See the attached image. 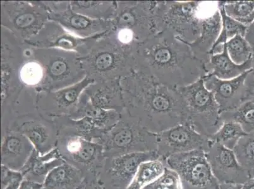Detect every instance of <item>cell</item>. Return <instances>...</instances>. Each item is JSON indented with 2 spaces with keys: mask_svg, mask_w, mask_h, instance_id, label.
<instances>
[{
  "mask_svg": "<svg viewBox=\"0 0 254 189\" xmlns=\"http://www.w3.org/2000/svg\"><path fill=\"white\" fill-rule=\"evenodd\" d=\"M74 12L96 20H112L117 8L116 1H70Z\"/></svg>",
  "mask_w": 254,
  "mask_h": 189,
  "instance_id": "obj_29",
  "label": "cell"
},
{
  "mask_svg": "<svg viewBox=\"0 0 254 189\" xmlns=\"http://www.w3.org/2000/svg\"><path fill=\"white\" fill-rule=\"evenodd\" d=\"M24 180V179L23 178L15 180V181L11 182V183L6 186L5 188L2 189H18Z\"/></svg>",
  "mask_w": 254,
  "mask_h": 189,
  "instance_id": "obj_42",
  "label": "cell"
},
{
  "mask_svg": "<svg viewBox=\"0 0 254 189\" xmlns=\"http://www.w3.org/2000/svg\"><path fill=\"white\" fill-rule=\"evenodd\" d=\"M205 155L219 184L242 185L251 179L250 174L240 164L232 149L214 142Z\"/></svg>",
  "mask_w": 254,
  "mask_h": 189,
  "instance_id": "obj_18",
  "label": "cell"
},
{
  "mask_svg": "<svg viewBox=\"0 0 254 189\" xmlns=\"http://www.w3.org/2000/svg\"><path fill=\"white\" fill-rule=\"evenodd\" d=\"M233 150L242 167L250 174L251 177L254 176V132L240 138Z\"/></svg>",
  "mask_w": 254,
  "mask_h": 189,
  "instance_id": "obj_34",
  "label": "cell"
},
{
  "mask_svg": "<svg viewBox=\"0 0 254 189\" xmlns=\"http://www.w3.org/2000/svg\"><path fill=\"white\" fill-rule=\"evenodd\" d=\"M80 61L86 77L95 82L122 79L136 70L135 55L120 45L110 31Z\"/></svg>",
  "mask_w": 254,
  "mask_h": 189,
  "instance_id": "obj_4",
  "label": "cell"
},
{
  "mask_svg": "<svg viewBox=\"0 0 254 189\" xmlns=\"http://www.w3.org/2000/svg\"><path fill=\"white\" fill-rule=\"evenodd\" d=\"M121 79L94 82L84 90L92 104L101 109L121 113L125 109Z\"/></svg>",
  "mask_w": 254,
  "mask_h": 189,
  "instance_id": "obj_22",
  "label": "cell"
},
{
  "mask_svg": "<svg viewBox=\"0 0 254 189\" xmlns=\"http://www.w3.org/2000/svg\"><path fill=\"white\" fill-rule=\"evenodd\" d=\"M85 181V175L80 170L64 162L50 173L43 187L46 189H80Z\"/></svg>",
  "mask_w": 254,
  "mask_h": 189,
  "instance_id": "obj_27",
  "label": "cell"
},
{
  "mask_svg": "<svg viewBox=\"0 0 254 189\" xmlns=\"http://www.w3.org/2000/svg\"><path fill=\"white\" fill-rule=\"evenodd\" d=\"M54 121L58 132L56 147L62 158L80 170L87 181L98 182L106 160L102 145L76 132L63 116Z\"/></svg>",
  "mask_w": 254,
  "mask_h": 189,
  "instance_id": "obj_6",
  "label": "cell"
},
{
  "mask_svg": "<svg viewBox=\"0 0 254 189\" xmlns=\"http://www.w3.org/2000/svg\"><path fill=\"white\" fill-rule=\"evenodd\" d=\"M214 142L201 135L189 122L157 135V153L164 161L173 154L194 150L208 151Z\"/></svg>",
  "mask_w": 254,
  "mask_h": 189,
  "instance_id": "obj_14",
  "label": "cell"
},
{
  "mask_svg": "<svg viewBox=\"0 0 254 189\" xmlns=\"http://www.w3.org/2000/svg\"><path fill=\"white\" fill-rule=\"evenodd\" d=\"M219 11H220L221 20H222V29L213 48L223 47L226 43L235 36L240 35L244 37L248 27L237 21L226 14L223 6V1H219Z\"/></svg>",
  "mask_w": 254,
  "mask_h": 189,
  "instance_id": "obj_32",
  "label": "cell"
},
{
  "mask_svg": "<svg viewBox=\"0 0 254 189\" xmlns=\"http://www.w3.org/2000/svg\"><path fill=\"white\" fill-rule=\"evenodd\" d=\"M94 80L85 77L72 86L55 92H38L36 104L39 112L49 118L70 116L77 107L82 92Z\"/></svg>",
  "mask_w": 254,
  "mask_h": 189,
  "instance_id": "obj_17",
  "label": "cell"
},
{
  "mask_svg": "<svg viewBox=\"0 0 254 189\" xmlns=\"http://www.w3.org/2000/svg\"><path fill=\"white\" fill-rule=\"evenodd\" d=\"M64 162L57 147L43 155L35 149L20 172L24 180L43 185L50 173Z\"/></svg>",
  "mask_w": 254,
  "mask_h": 189,
  "instance_id": "obj_24",
  "label": "cell"
},
{
  "mask_svg": "<svg viewBox=\"0 0 254 189\" xmlns=\"http://www.w3.org/2000/svg\"><path fill=\"white\" fill-rule=\"evenodd\" d=\"M242 189H254V176L242 184Z\"/></svg>",
  "mask_w": 254,
  "mask_h": 189,
  "instance_id": "obj_44",
  "label": "cell"
},
{
  "mask_svg": "<svg viewBox=\"0 0 254 189\" xmlns=\"http://www.w3.org/2000/svg\"><path fill=\"white\" fill-rule=\"evenodd\" d=\"M156 1H119L113 29L122 30L138 45L159 32L154 17Z\"/></svg>",
  "mask_w": 254,
  "mask_h": 189,
  "instance_id": "obj_12",
  "label": "cell"
},
{
  "mask_svg": "<svg viewBox=\"0 0 254 189\" xmlns=\"http://www.w3.org/2000/svg\"><path fill=\"white\" fill-rule=\"evenodd\" d=\"M228 55L235 64H242L249 61L253 54V49L244 37L237 35L226 43Z\"/></svg>",
  "mask_w": 254,
  "mask_h": 189,
  "instance_id": "obj_36",
  "label": "cell"
},
{
  "mask_svg": "<svg viewBox=\"0 0 254 189\" xmlns=\"http://www.w3.org/2000/svg\"><path fill=\"white\" fill-rule=\"evenodd\" d=\"M222 29L219 10L203 19L200 36L194 42L187 44L197 59L206 65L209 62V52L216 42Z\"/></svg>",
  "mask_w": 254,
  "mask_h": 189,
  "instance_id": "obj_23",
  "label": "cell"
},
{
  "mask_svg": "<svg viewBox=\"0 0 254 189\" xmlns=\"http://www.w3.org/2000/svg\"><path fill=\"white\" fill-rule=\"evenodd\" d=\"M251 66L252 58L244 64H235L228 55L226 43L222 52L210 56L209 62L205 68L208 74L219 79L231 80L250 70Z\"/></svg>",
  "mask_w": 254,
  "mask_h": 189,
  "instance_id": "obj_26",
  "label": "cell"
},
{
  "mask_svg": "<svg viewBox=\"0 0 254 189\" xmlns=\"http://www.w3.org/2000/svg\"><path fill=\"white\" fill-rule=\"evenodd\" d=\"M249 71L231 80L219 79L210 74L202 78L205 87L218 103L220 114L237 109L248 99L245 82Z\"/></svg>",
  "mask_w": 254,
  "mask_h": 189,
  "instance_id": "obj_19",
  "label": "cell"
},
{
  "mask_svg": "<svg viewBox=\"0 0 254 189\" xmlns=\"http://www.w3.org/2000/svg\"><path fill=\"white\" fill-rule=\"evenodd\" d=\"M49 20L56 22L79 38H88L113 29L112 20H96L74 12L70 8L59 13H50Z\"/></svg>",
  "mask_w": 254,
  "mask_h": 189,
  "instance_id": "obj_20",
  "label": "cell"
},
{
  "mask_svg": "<svg viewBox=\"0 0 254 189\" xmlns=\"http://www.w3.org/2000/svg\"><path fill=\"white\" fill-rule=\"evenodd\" d=\"M125 109L144 128L158 134L188 122V109L179 90L135 72L120 81Z\"/></svg>",
  "mask_w": 254,
  "mask_h": 189,
  "instance_id": "obj_2",
  "label": "cell"
},
{
  "mask_svg": "<svg viewBox=\"0 0 254 189\" xmlns=\"http://www.w3.org/2000/svg\"><path fill=\"white\" fill-rule=\"evenodd\" d=\"M48 13H59L71 8L70 1H38Z\"/></svg>",
  "mask_w": 254,
  "mask_h": 189,
  "instance_id": "obj_38",
  "label": "cell"
},
{
  "mask_svg": "<svg viewBox=\"0 0 254 189\" xmlns=\"http://www.w3.org/2000/svg\"><path fill=\"white\" fill-rule=\"evenodd\" d=\"M166 163L179 175L183 189H219L204 151L173 154Z\"/></svg>",
  "mask_w": 254,
  "mask_h": 189,
  "instance_id": "obj_13",
  "label": "cell"
},
{
  "mask_svg": "<svg viewBox=\"0 0 254 189\" xmlns=\"http://www.w3.org/2000/svg\"><path fill=\"white\" fill-rule=\"evenodd\" d=\"M34 56L45 73L39 92L59 91L77 84L86 77L80 57L75 52L35 47Z\"/></svg>",
  "mask_w": 254,
  "mask_h": 189,
  "instance_id": "obj_8",
  "label": "cell"
},
{
  "mask_svg": "<svg viewBox=\"0 0 254 189\" xmlns=\"http://www.w3.org/2000/svg\"><path fill=\"white\" fill-rule=\"evenodd\" d=\"M1 122V132L13 131L22 134L41 155L57 147L56 123L54 119L39 112L34 96H26L20 100L10 116Z\"/></svg>",
  "mask_w": 254,
  "mask_h": 189,
  "instance_id": "obj_5",
  "label": "cell"
},
{
  "mask_svg": "<svg viewBox=\"0 0 254 189\" xmlns=\"http://www.w3.org/2000/svg\"><path fill=\"white\" fill-rule=\"evenodd\" d=\"M106 33L81 38L66 31L59 23L48 20L35 36L25 42L37 48H55L75 52L81 58L89 54L97 41Z\"/></svg>",
  "mask_w": 254,
  "mask_h": 189,
  "instance_id": "obj_16",
  "label": "cell"
},
{
  "mask_svg": "<svg viewBox=\"0 0 254 189\" xmlns=\"http://www.w3.org/2000/svg\"><path fill=\"white\" fill-rule=\"evenodd\" d=\"M49 20V13L38 1H1V27L22 41L35 36Z\"/></svg>",
  "mask_w": 254,
  "mask_h": 189,
  "instance_id": "obj_11",
  "label": "cell"
},
{
  "mask_svg": "<svg viewBox=\"0 0 254 189\" xmlns=\"http://www.w3.org/2000/svg\"><path fill=\"white\" fill-rule=\"evenodd\" d=\"M135 59L136 72L174 89L192 84L208 74L189 45L168 30L138 46Z\"/></svg>",
  "mask_w": 254,
  "mask_h": 189,
  "instance_id": "obj_1",
  "label": "cell"
},
{
  "mask_svg": "<svg viewBox=\"0 0 254 189\" xmlns=\"http://www.w3.org/2000/svg\"><path fill=\"white\" fill-rule=\"evenodd\" d=\"M245 84H246L247 94H248V99L253 97L254 96V49L253 56H252L251 69L247 76Z\"/></svg>",
  "mask_w": 254,
  "mask_h": 189,
  "instance_id": "obj_39",
  "label": "cell"
},
{
  "mask_svg": "<svg viewBox=\"0 0 254 189\" xmlns=\"http://www.w3.org/2000/svg\"><path fill=\"white\" fill-rule=\"evenodd\" d=\"M220 116L223 123L235 122L239 123L247 134L254 132V96L245 101L237 109L221 113Z\"/></svg>",
  "mask_w": 254,
  "mask_h": 189,
  "instance_id": "obj_30",
  "label": "cell"
},
{
  "mask_svg": "<svg viewBox=\"0 0 254 189\" xmlns=\"http://www.w3.org/2000/svg\"><path fill=\"white\" fill-rule=\"evenodd\" d=\"M35 149L22 134L13 131L1 132V165L20 172Z\"/></svg>",
  "mask_w": 254,
  "mask_h": 189,
  "instance_id": "obj_21",
  "label": "cell"
},
{
  "mask_svg": "<svg viewBox=\"0 0 254 189\" xmlns=\"http://www.w3.org/2000/svg\"><path fill=\"white\" fill-rule=\"evenodd\" d=\"M120 116L121 114L115 110H107L96 107L83 92L74 112L69 117L73 119L87 118L97 128L107 132L118 123Z\"/></svg>",
  "mask_w": 254,
  "mask_h": 189,
  "instance_id": "obj_25",
  "label": "cell"
},
{
  "mask_svg": "<svg viewBox=\"0 0 254 189\" xmlns=\"http://www.w3.org/2000/svg\"><path fill=\"white\" fill-rule=\"evenodd\" d=\"M142 189H183L176 172L166 167L162 175Z\"/></svg>",
  "mask_w": 254,
  "mask_h": 189,
  "instance_id": "obj_37",
  "label": "cell"
},
{
  "mask_svg": "<svg viewBox=\"0 0 254 189\" xmlns=\"http://www.w3.org/2000/svg\"><path fill=\"white\" fill-rule=\"evenodd\" d=\"M241 184H219V189H242Z\"/></svg>",
  "mask_w": 254,
  "mask_h": 189,
  "instance_id": "obj_43",
  "label": "cell"
},
{
  "mask_svg": "<svg viewBox=\"0 0 254 189\" xmlns=\"http://www.w3.org/2000/svg\"><path fill=\"white\" fill-rule=\"evenodd\" d=\"M43 188L42 184L24 180L18 189H42Z\"/></svg>",
  "mask_w": 254,
  "mask_h": 189,
  "instance_id": "obj_41",
  "label": "cell"
},
{
  "mask_svg": "<svg viewBox=\"0 0 254 189\" xmlns=\"http://www.w3.org/2000/svg\"><path fill=\"white\" fill-rule=\"evenodd\" d=\"M42 189H46L45 188H44V187H43V188Z\"/></svg>",
  "mask_w": 254,
  "mask_h": 189,
  "instance_id": "obj_45",
  "label": "cell"
},
{
  "mask_svg": "<svg viewBox=\"0 0 254 189\" xmlns=\"http://www.w3.org/2000/svg\"><path fill=\"white\" fill-rule=\"evenodd\" d=\"M34 46L26 42L23 46V58L19 68V76L25 87L31 88L39 92L43 84L45 73L43 67L34 56Z\"/></svg>",
  "mask_w": 254,
  "mask_h": 189,
  "instance_id": "obj_28",
  "label": "cell"
},
{
  "mask_svg": "<svg viewBox=\"0 0 254 189\" xmlns=\"http://www.w3.org/2000/svg\"><path fill=\"white\" fill-rule=\"evenodd\" d=\"M219 10L218 1H157L154 17L158 31L168 30L186 44L200 36L202 20Z\"/></svg>",
  "mask_w": 254,
  "mask_h": 189,
  "instance_id": "obj_3",
  "label": "cell"
},
{
  "mask_svg": "<svg viewBox=\"0 0 254 189\" xmlns=\"http://www.w3.org/2000/svg\"><path fill=\"white\" fill-rule=\"evenodd\" d=\"M159 158L156 151L106 158L99 185L103 189H127L142 163Z\"/></svg>",
  "mask_w": 254,
  "mask_h": 189,
  "instance_id": "obj_15",
  "label": "cell"
},
{
  "mask_svg": "<svg viewBox=\"0 0 254 189\" xmlns=\"http://www.w3.org/2000/svg\"><path fill=\"white\" fill-rule=\"evenodd\" d=\"M246 135L239 123L228 121L225 122L220 129L209 138L214 142H218L233 150L240 138Z\"/></svg>",
  "mask_w": 254,
  "mask_h": 189,
  "instance_id": "obj_33",
  "label": "cell"
},
{
  "mask_svg": "<svg viewBox=\"0 0 254 189\" xmlns=\"http://www.w3.org/2000/svg\"><path fill=\"white\" fill-rule=\"evenodd\" d=\"M20 41L8 29L1 27V117L10 114L25 89L19 76L24 55Z\"/></svg>",
  "mask_w": 254,
  "mask_h": 189,
  "instance_id": "obj_9",
  "label": "cell"
},
{
  "mask_svg": "<svg viewBox=\"0 0 254 189\" xmlns=\"http://www.w3.org/2000/svg\"><path fill=\"white\" fill-rule=\"evenodd\" d=\"M247 42L254 49V20L247 28L246 36H245Z\"/></svg>",
  "mask_w": 254,
  "mask_h": 189,
  "instance_id": "obj_40",
  "label": "cell"
},
{
  "mask_svg": "<svg viewBox=\"0 0 254 189\" xmlns=\"http://www.w3.org/2000/svg\"><path fill=\"white\" fill-rule=\"evenodd\" d=\"M186 101L188 122L201 135L211 137L223 124L218 103L205 87L202 78L193 84L178 88Z\"/></svg>",
  "mask_w": 254,
  "mask_h": 189,
  "instance_id": "obj_10",
  "label": "cell"
},
{
  "mask_svg": "<svg viewBox=\"0 0 254 189\" xmlns=\"http://www.w3.org/2000/svg\"><path fill=\"white\" fill-rule=\"evenodd\" d=\"M223 6L228 17L241 24L249 27L254 22V1H225Z\"/></svg>",
  "mask_w": 254,
  "mask_h": 189,
  "instance_id": "obj_35",
  "label": "cell"
},
{
  "mask_svg": "<svg viewBox=\"0 0 254 189\" xmlns=\"http://www.w3.org/2000/svg\"><path fill=\"white\" fill-rule=\"evenodd\" d=\"M106 158L156 151L157 135L150 132L124 109L118 123L99 141Z\"/></svg>",
  "mask_w": 254,
  "mask_h": 189,
  "instance_id": "obj_7",
  "label": "cell"
},
{
  "mask_svg": "<svg viewBox=\"0 0 254 189\" xmlns=\"http://www.w3.org/2000/svg\"><path fill=\"white\" fill-rule=\"evenodd\" d=\"M166 167V161L159 158L142 163L127 189H142L162 175Z\"/></svg>",
  "mask_w": 254,
  "mask_h": 189,
  "instance_id": "obj_31",
  "label": "cell"
}]
</instances>
